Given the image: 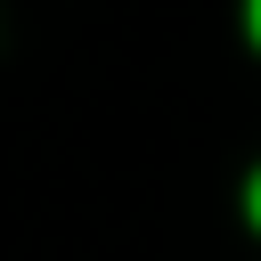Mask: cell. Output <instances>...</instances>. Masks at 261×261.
I'll use <instances>...</instances> for the list:
<instances>
[{
    "mask_svg": "<svg viewBox=\"0 0 261 261\" xmlns=\"http://www.w3.org/2000/svg\"><path fill=\"white\" fill-rule=\"evenodd\" d=\"M245 212H253V228H261V171H253V188H245Z\"/></svg>",
    "mask_w": 261,
    "mask_h": 261,
    "instance_id": "obj_1",
    "label": "cell"
},
{
    "mask_svg": "<svg viewBox=\"0 0 261 261\" xmlns=\"http://www.w3.org/2000/svg\"><path fill=\"white\" fill-rule=\"evenodd\" d=\"M245 24H253V41H261V0H253V8H245Z\"/></svg>",
    "mask_w": 261,
    "mask_h": 261,
    "instance_id": "obj_2",
    "label": "cell"
}]
</instances>
